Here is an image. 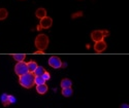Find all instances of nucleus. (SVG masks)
<instances>
[{"label":"nucleus","mask_w":129,"mask_h":108,"mask_svg":"<svg viewBox=\"0 0 129 108\" xmlns=\"http://www.w3.org/2000/svg\"><path fill=\"white\" fill-rule=\"evenodd\" d=\"M19 77H20L19 78L20 84L25 89H31L32 86L35 84V82H34L35 75L33 73H31V72H28V73L22 75V76H19Z\"/></svg>","instance_id":"obj_1"},{"label":"nucleus","mask_w":129,"mask_h":108,"mask_svg":"<svg viewBox=\"0 0 129 108\" xmlns=\"http://www.w3.org/2000/svg\"><path fill=\"white\" fill-rule=\"evenodd\" d=\"M49 45V37L46 34H39L35 38V46L38 50L44 51Z\"/></svg>","instance_id":"obj_2"},{"label":"nucleus","mask_w":129,"mask_h":108,"mask_svg":"<svg viewBox=\"0 0 129 108\" xmlns=\"http://www.w3.org/2000/svg\"><path fill=\"white\" fill-rule=\"evenodd\" d=\"M15 72L17 75L19 76H22V75L28 73V66H27V63H25L24 61L23 62H18L15 66Z\"/></svg>","instance_id":"obj_3"},{"label":"nucleus","mask_w":129,"mask_h":108,"mask_svg":"<svg viewBox=\"0 0 129 108\" xmlns=\"http://www.w3.org/2000/svg\"><path fill=\"white\" fill-rule=\"evenodd\" d=\"M49 65L51 67L55 68V69H58V68H61V65H62V62L60 60V58L56 57V56H53L49 59Z\"/></svg>","instance_id":"obj_4"},{"label":"nucleus","mask_w":129,"mask_h":108,"mask_svg":"<svg viewBox=\"0 0 129 108\" xmlns=\"http://www.w3.org/2000/svg\"><path fill=\"white\" fill-rule=\"evenodd\" d=\"M52 24H53L52 18H50V17H45L44 19L40 20V23H39L38 26L40 27V29H48V28H50V27L52 26Z\"/></svg>","instance_id":"obj_5"},{"label":"nucleus","mask_w":129,"mask_h":108,"mask_svg":"<svg viewBox=\"0 0 129 108\" xmlns=\"http://www.w3.org/2000/svg\"><path fill=\"white\" fill-rule=\"evenodd\" d=\"M91 38H92V40L95 41V42L103 40L104 36H103V34H102V30H95V31H93L92 33H91Z\"/></svg>","instance_id":"obj_6"},{"label":"nucleus","mask_w":129,"mask_h":108,"mask_svg":"<svg viewBox=\"0 0 129 108\" xmlns=\"http://www.w3.org/2000/svg\"><path fill=\"white\" fill-rule=\"evenodd\" d=\"M105 48H106V43H105L103 40L95 42V45H94V49H95V51H97V52H102Z\"/></svg>","instance_id":"obj_7"},{"label":"nucleus","mask_w":129,"mask_h":108,"mask_svg":"<svg viewBox=\"0 0 129 108\" xmlns=\"http://www.w3.org/2000/svg\"><path fill=\"white\" fill-rule=\"evenodd\" d=\"M35 16H36V18H38V19H40V20L44 19L45 17H47V10H46L45 8L40 7V8H38V9H36Z\"/></svg>","instance_id":"obj_8"},{"label":"nucleus","mask_w":129,"mask_h":108,"mask_svg":"<svg viewBox=\"0 0 129 108\" xmlns=\"http://www.w3.org/2000/svg\"><path fill=\"white\" fill-rule=\"evenodd\" d=\"M36 91H37L38 94L44 95V94H46V93L48 92V85H47L46 83H44V84H39V85L36 86Z\"/></svg>","instance_id":"obj_9"},{"label":"nucleus","mask_w":129,"mask_h":108,"mask_svg":"<svg viewBox=\"0 0 129 108\" xmlns=\"http://www.w3.org/2000/svg\"><path fill=\"white\" fill-rule=\"evenodd\" d=\"M27 66H28V71L31 72V73H33L35 71V69L37 68L38 65H37V63L35 61H30V62L27 63Z\"/></svg>","instance_id":"obj_10"},{"label":"nucleus","mask_w":129,"mask_h":108,"mask_svg":"<svg viewBox=\"0 0 129 108\" xmlns=\"http://www.w3.org/2000/svg\"><path fill=\"white\" fill-rule=\"evenodd\" d=\"M47 70L42 67V66H37V68L35 69V71L33 72V74L35 75V76H42V75L45 74V72H46Z\"/></svg>","instance_id":"obj_11"},{"label":"nucleus","mask_w":129,"mask_h":108,"mask_svg":"<svg viewBox=\"0 0 129 108\" xmlns=\"http://www.w3.org/2000/svg\"><path fill=\"white\" fill-rule=\"evenodd\" d=\"M71 85H72V82H71L70 79H68V78H64V79H62V81H61V88H62V89L71 88Z\"/></svg>","instance_id":"obj_12"},{"label":"nucleus","mask_w":129,"mask_h":108,"mask_svg":"<svg viewBox=\"0 0 129 108\" xmlns=\"http://www.w3.org/2000/svg\"><path fill=\"white\" fill-rule=\"evenodd\" d=\"M73 94V91L71 88H65V89H62V95L64 97H71Z\"/></svg>","instance_id":"obj_13"},{"label":"nucleus","mask_w":129,"mask_h":108,"mask_svg":"<svg viewBox=\"0 0 129 108\" xmlns=\"http://www.w3.org/2000/svg\"><path fill=\"white\" fill-rule=\"evenodd\" d=\"M13 57L17 62H23L26 58V55H24V53H16V55H13Z\"/></svg>","instance_id":"obj_14"},{"label":"nucleus","mask_w":129,"mask_h":108,"mask_svg":"<svg viewBox=\"0 0 129 108\" xmlns=\"http://www.w3.org/2000/svg\"><path fill=\"white\" fill-rule=\"evenodd\" d=\"M1 102L3 104V106H8L10 103H9V100H8V95L7 94H3L1 96Z\"/></svg>","instance_id":"obj_15"},{"label":"nucleus","mask_w":129,"mask_h":108,"mask_svg":"<svg viewBox=\"0 0 129 108\" xmlns=\"http://www.w3.org/2000/svg\"><path fill=\"white\" fill-rule=\"evenodd\" d=\"M7 10L5 8H0V21H2V20H5L7 18Z\"/></svg>","instance_id":"obj_16"},{"label":"nucleus","mask_w":129,"mask_h":108,"mask_svg":"<svg viewBox=\"0 0 129 108\" xmlns=\"http://www.w3.org/2000/svg\"><path fill=\"white\" fill-rule=\"evenodd\" d=\"M34 82L36 85H39V84H44L46 83V80L42 76H35V79H34Z\"/></svg>","instance_id":"obj_17"},{"label":"nucleus","mask_w":129,"mask_h":108,"mask_svg":"<svg viewBox=\"0 0 129 108\" xmlns=\"http://www.w3.org/2000/svg\"><path fill=\"white\" fill-rule=\"evenodd\" d=\"M82 16H83V12H78V13H74V14L71 16V18H72V19H76V18L82 17Z\"/></svg>","instance_id":"obj_18"},{"label":"nucleus","mask_w":129,"mask_h":108,"mask_svg":"<svg viewBox=\"0 0 129 108\" xmlns=\"http://www.w3.org/2000/svg\"><path fill=\"white\" fill-rule=\"evenodd\" d=\"M42 77L45 78V80H49V79L51 78V74H50L48 71H46V72H45V74L42 75Z\"/></svg>","instance_id":"obj_19"},{"label":"nucleus","mask_w":129,"mask_h":108,"mask_svg":"<svg viewBox=\"0 0 129 108\" xmlns=\"http://www.w3.org/2000/svg\"><path fill=\"white\" fill-rule=\"evenodd\" d=\"M8 100H9V103L10 104H13V103L16 102V98H15L14 96H12V95H8Z\"/></svg>","instance_id":"obj_20"},{"label":"nucleus","mask_w":129,"mask_h":108,"mask_svg":"<svg viewBox=\"0 0 129 108\" xmlns=\"http://www.w3.org/2000/svg\"><path fill=\"white\" fill-rule=\"evenodd\" d=\"M102 34H103L104 37H106V36H109V35H110V32L107 31V30H102Z\"/></svg>","instance_id":"obj_21"},{"label":"nucleus","mask_w":129,"mask_h":108,"mask_svg":"<svg viewBox=\"0 0 129 108\" xmlns=\"http://www.w3.org/2000/svg\"><path fill=\"white\" fill-rule=\"evenodd\" d=\"M120 108H129V106H128V104L124 103V104H122V105L120 106Z\"/></svg>","instance_id":"obj_22"},{"label":"nucleus","mask_w":129,"mask_h":108,"mask_svg":"<svg viewBox=\"0 0 129 108\" xmlns=\"http://www.w3.org/2000/svg\"><path fill=\"white\" fill-rule=\"evenodd\" d=\"M66 66H67V64H66V63H62V65H61V67H62V68H65Z\"/></svg>","instance_id":"obj_23"}]
</instances>
